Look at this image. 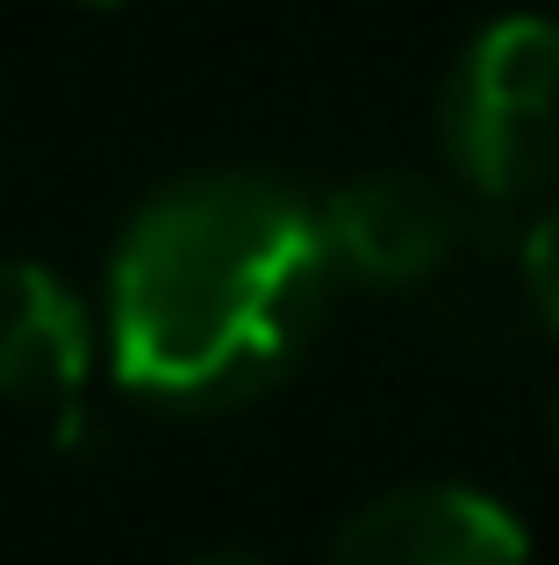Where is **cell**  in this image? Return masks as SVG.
Here are the masks:
<instances>
[{
    "label": "cell",
    "mask_w": 559,
    "mask_h": 565,
    "mask_svg": "<svg viewBox=\"0 0 559 565\" xmlns=\"http://www.w3.org/2000/svg\"><path fill=\"white\" fill-rule=\"evenodd\" d=\"M330 308L323 215L266 172H194L108 258V359L151 408H244L302 365Z\"/></svg>",
    "instance_id": "6da1fadb"
},
{
    "label": "cell",
    "mask_w": 559,
    "mask_h": 565,
    "mask_svg": "<svg viewBox=\"0 0 559 565\" xmlns=\"http://www.w3.org/2000/svg\"><path fill=\"white\" fill-rule=\"evenodd\" d=\"M437 151L481 201L559 186V22L503 14L445 72Z\"/></svg>",
    "instance_id": "7a4b0ae2"
},
{
    "label": "cell",
    "mask_w": 559,
    "mask_h": 565,
    "mask_svg": "<svg viewBox=\"0 0 559 565\" xmlns=\"http://www.w3.org/2000/svg\"><path fill=\"white\" fill-rule=\"evenodd\" d=\"M316 215L330 273L359 279V287H431L466 236L452 186L423 180V172H366V180L337 186Z\"/></svg>",
    "instance_id": "3957f363"
},
{
    "label": "cell",
    "mask_w": 559,
    "mask_h": 565,
    "mask_svg": "<svg viewBox=\"0 0 559 565\" xmlns=\"http://www.w3.org/2000/svg\"><path fill=\"white\" fill-rule=\"evenodd\" d=\"M330 565H531V537L481 487L416 480L366 501L337 530Z\"/></svg>",
    "instance_id": "277c9868"
},
{
    "label": "cell",
    "mask_w": 559,
    "mask_h": 565,
    "mask_svg": "<svg viewBox=\"0 0 559 565\" xmlns=\"http://www.w3.org/2000/svg\"><path fill=\"white\" fill-rule=\"evenodd\" d=\"M94 380V316L29 258H0V401L72 415Z\"/></svg>",
    "instance_id": "5b68a950"
},
{
    "label": "cell",
    "mask_w": 559,
    "mask_h": 565,
    "mask_svg": "<svg viewBox=\"0 0 559 565\" xmlns=\"http://www.w3.org/2000/svg\"><path fill=\"white\" fill-rule=\"evenodd\" d=\"M524 294H531L538 322L559 337V201L531 222V236H524Z\"/></svg>",
    "instance_id": "8992f818"
},
{
    "label": "cell",
    "mask_w": 559,
    "mask_h": 565,
    "mask_svg": "<svg viewBox=\"0 0 559 565\" xmlns=\"http://www.w3.org/2000/svg\"><path fill=\"white\" fill-rule=\"evenodd\" d=\"M194 565H259V558H244V552H223V558H194Z\"/></svg>",
    "instance_id": "52a82bcc"
},
{
    "label": "cell",
    "mask_w": 559,
    "mask_h": 565,
    "mask_svg": "<svg viewBox=\"0 0 559 565\" xmlns=\"http://www.w3.org/2000/svg\"><path fill=\"white\" fill-rule=\"evenodd\" d=\"M546 429H552V451H559V394H552V408H546Z\"/></svg>",
    "instance_id": "ba28073f"
},
{
    "label": "cell",
    "mask_w": 559,
    "mask_h": 565,
    "mask_svg": "<svg viewBox=\"0 0 559 565\" xmlns=\"http://www.w3.org/2000/svg\"><path fill=\"white\" fill-rule=\"evenodd\" d=\"M80 8H129V0H80Z\"/></svg>",
    "instance_id": "9c48e42d"
}]
</instances>
